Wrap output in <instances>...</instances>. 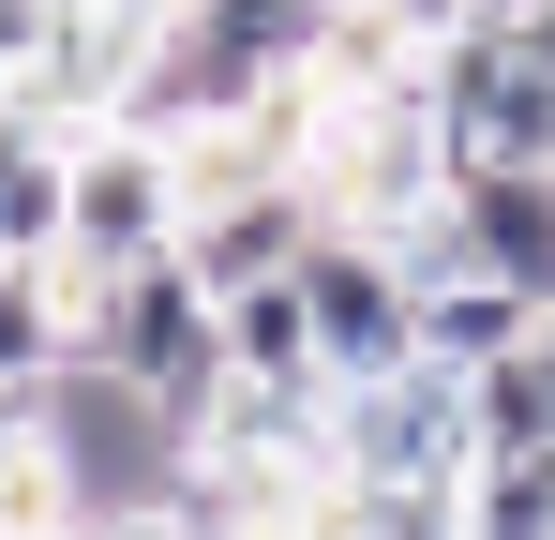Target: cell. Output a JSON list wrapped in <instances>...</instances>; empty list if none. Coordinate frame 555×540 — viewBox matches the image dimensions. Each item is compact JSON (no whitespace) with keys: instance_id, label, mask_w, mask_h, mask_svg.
<instances>
[{"instance_id":"4","label":"cell","mask_w":555,"mask_h":540,"mask_svg":"<svg viewBox=\"0 0 555 540\" xmlns=\"http://www.w3.org/2000/svg\"><path fill=\"white\" fill-rule=\"evenodd\" d=\"M465 375L436 360H390V375H346L331 390V480H465Z\"/></svg>"},{"instance_id":"7","label":"cell","mask_w":555,"mask_h":540,"mask_svg":"<svg viewBox=\"0 0 555 540\" xmlns=\"http://www.w3.org/2000/svg\"><path fill=\"white\" fill-rule=\"evenodd\" d=\"M451 241L526 300H555V166H451Z\"/></svg>"},{"instance_id":"13","label":"cell","mask_w":555,"mask_h":540,"mask_svg":"<svg viewBox=\"0 0 555 540\" xmlns=\"http://www.w3.org/2000/svg\"><path fill=\"white\" fill-rule=\"evenodd\" d=\"M61 226H76V151L46 136L0 166V256H61Z\"/></svg>"},{"instance_id":"9","label":"cell","mask_w":555,"mask_h":540,"mask_svg":"<svg viewBox=\"0 0 555 540\" xmlns=\"http://www.w3.org/2000/svg\"><path fill=\"white\" fill-rule=\"evenodd\" d=\"M465 436L480 450H555V300L526 346H495L480 375H465Z\"/></svg>"},{"instance_id":"15","label":"cell","mask_w":555,"mask_h":540,"mask_svg":"<svg viewBox=\"0 0 555 540\" xmlns=\"http://www.w3.org/2000/svg\"><path fill=\"white\" fill-rule=\"evenodd\" d=\"M61 540H181V511H166V496H151V511H76Z\"/></svg>"},{"instance_id":"16","label":"cell","mask_w":555,"mask_h":540,"mask_svg":"<svg viewBox=\"0 0 555 540\" xmlns=\"http://www.w3.org/2000/svg\"><path fill=\"white\" fill-rule=\"evenodd\" d=\"M30 436H46V375H0V465H15Z\"/></svg>"},{"instance_id":"10","label":"cell","mask_w":555,"mask_h":540,"mask_svg":"<svg viewBox=\"0 0 555 540\" xmlns=\"http://www.w3.org/2000/svg\"><path fill=\"white\" fill-rule=\"evenodd\" d=\"M451 540H555V450H465Z\"/></svg>"},{"instance_id":"18","label":"cell","mask_w":555,"mask_h":540,"mask_svg":"<svg viewBox=\"0 0 555 540\" xmlns=\"http://www.w3.org/2000/svg\"><path fill=\"white\" fill-rule=\"evenodd\" d=\"M495 30H511V46H526V61L555 76V0H495Z\"/></svg>"},{"instance_id":"1","label":"cell","mask_w":555,"mask_h":540,"mask_svg":"<svg viewBox=\"0 0 555 540\" xmlns=\"http://www.w3.org/2000/svg\"><path fill=\"white\" fill-rule=\"evenodd\" d=\"M76 270H91V256H76ZM91 360L120 375V390H151L166 421H195V406H210V375H225V300L195 285L181 241H151V256L91 270Z\"/></svg>"},{"instance_id":"19","label":"cell","mask_w":555,"mask_h":540,"mask_svg":"<svg viewBox=\"0 0 555 540\" xmlns=\"http://www.w3.org/2000/svg\"><path fill=\"white\" fill-rule=\"evenodd\" d=\"M390 15H405V30H421V46H451L465 15H495V0H390Z\"/></svg>"},{"instance_id":"3","label":"cell","mask_w":555,"mask_h":540,"mask_svg":"<svg viewBox=\"0 0 555 540\" xmlns=\"http://www.w3.org/2000/svg\"><path fill=\"white\" fill-rule=\"evenodd\" d=\"M300 316H315V375H331V390L421 360V285H405V256H390L375 226H315V256H300Z\"/></svg>"},{"instance_id":"11","label":"cell","mask_w":555,"mask_h":540,"mask_svg":"<svg viewBox=\"0 0 555 540\" xmlns=\"http://www.w3.org/2000/svg\"><path fill=\"white\" fill-rule=\"evenodd\" d=\"M61 360H76L61 256H0V375H61Z\"/></svg>"},{"instance_id":"17","label":"cell","mask_w":555,"mask_h":540,"mask_svg":"<svg viewBox=\"0 0 555 540\" xmlns=\"http://www.w3.org/2000/svg\"><path fill=\"white\" fill-rule=\"evenodd\" d=\"M46 30H61V0H0V76H15V61H30Z\"/></svg>"},{"instance_id":"2","label":"cell","mask_w":555,"mask_h":540,"mask_svg":"<svg viewBox=\"0 0 555 540\" xmlns=\"http://www.w3.org/2000/svg\"><path fill=\"white\" fill-rule=\"evenodd\" d=\"M300 180H315V210L331 226H421L436 195H451V136H436V90H331L315 105V151H300Z\"/></svg>"},{"instance_id":"12","label":"cell","mask_w":555,"mask_h":540,"mask_svg":"<svg viewBox=\"0 0 555 540\" xmlns=\"http://www.w3.org/2000/svg\"><path fill=\"white\" fill-rule=\"evenodd\" d=\"M225 375H315V316H300V270L225 300Z\"/></svg>"},{"instance_id":"5","label":"cell","mask_w":555,"mask_h":540,"mask_svg":"<svg viewBox=\"0 0 555 540\" xmlns=\"http://www.w3.org/2000/svg\"><path fill=\"white\" fill-rule=\"evenodd\" d=\"M151 241H181V151L166 136H135V120H91L76 136V226H61V256H151Z\"/></svg>"},{"instance_id":"14","label":"cell","mask_w":555,"mask_h":540,"mask_svg":"<svg viewBox=\"0 0 555 540\" xmlns=\"http://www.w3.org/2000/svg\"><path fill=\"white\" fill-rule=\"evenodd\" d=\"M76 15H91V30H105V46H151V30H181V15H195V0H76Z\"/></svg>"},{"instance_id":"8","label":"cell","mask_w":555,"mask_h":540,"mask_svg":"<svg viewBox=\"0 0 555 540\" xmlns=\"http://www.w3.org/2000/svg\"><path fill=\"white\" fill-rule=\"evenodd\" d=\"M526 331H541V300H526L511 270H480V256L421 270V360H436V375H480V360L526 346Z\"/></svg>"},{"instance_id":"6","label":"cell","mask_w":555,"mask_h":540,"mask_svg":"<svg viewBox=\"0 0 555 540\" xmlns=\"http://www.w3.org/2000/svg\"><path fill=\"white\" fill-rule=\"evenodd\" d=\"M315 180H241V195H195L181 210V256H195V285L210 300H241V285H285V270L315 256Z\"/></svg>"}]
</instances>
